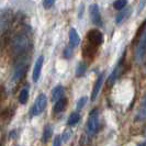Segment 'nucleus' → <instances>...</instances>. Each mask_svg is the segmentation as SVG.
<instances>
[{
	"label": "nucleus",
	"mask_w": 146,
	"mask_h": 146,
	"mask_svg": "<svg viewBox=\"0 0 146 146\" xmlns=\"http://www.w3.org/2000/svg\"><path fill=\"white\" fill-rule=\"evenodd\" d=\"M131 8H126V9H123L119 15H117V18H115V20H117V23H121V22L125 21L130 15H131Z\"/></svg>",
	"instance_id": "4468645a"
},
{
	"label": "nucleus",
	"mask_w": 146,
	"mask_h": 146,
	"mask_svg": "<svg viewBox=\"0 0 146 146\" xmlns=\"http://www.w3.org/2000/svg\"><path fill=\"white\" fill-rule=\"evenodd\" d=\"M11 20H12V13H11L10 10L3 11L1 13V29H2V32L8 29L9 23L11 22Z\"/></svg>",
	"instance_id": "9b49d317"
},
{
	"label": "nucleus",
	"mask_w": 146,
	"mask_h": 146,
	"mask_svg": "<svg viewBox=\"0 0 146 146\" xmlns=\"http://www.w3.org/2000/svg\"><path fill=\"white\" fill-rule=\"evenodd\" d=\"M56 0H43V7L45 9H50L52 8V6L55 3Z\"/></svg>",
	"instance_id": "5701e85b"
},
{
	"label": "nucleus",
	"mask_w": 146,
	"mask_h": 146,
	"mask_svg": "<svg viewBox=\"0 0 146 146\" xmlns=\"http://www.w3.org/2000/svg\"><path fill=\"white\" fill-rule=\"evenodd\" d=\"M72 55H73V46H67L64 51V57L69 58V57H72Z\"/></svg>",
	"instance_id": "4be33fe9"
},
{
	"label": "nucleus",
	"mask_w": 146,
	"mask_h": 146,
	"mask_svg": "<svg viewBox=\"0 0 146 146\" xmlns=\"http://www.w3.org/2000/svg\"><path fill=\"white\" fill-rule=\"evenodd\" d=\"M52 133H53L52 126H50V125H46V126H45V129H44V131H43V137H42V141H43L44 143H46L48 139H51Z\"/></svg>",
	"instance_id": "6ab92c4d"
},
{
	"label": "nucleus",
	"mask_w": 146,
	"mask_h": 146,
	"mask_svg": "<svg viewBox=\"0 0 146 146\" xmlns=\"http://www.w3.org/2000/svg\"><path fill=\"white\" fill-rule=\"evenodd\" d=\"M62 142H63L62 136H60V135H57V136H55V139H54L53 146H62Z\"/></svg>",
	"instance_id": "b1692460"
},
{
	"label": "nucleus",
	"mask_w": 146,
	"mask_h": 146,
	"mask_svg": "<svg viewBox=\"0 0 146 146\" xmlns=\"http://www.w3.org/2000/svg\"><path fill=\"white\" fill-rule=\"evenodd\" d=\"M46 103H47V98H46V95L45 94H41L36 97L35 101L33 103L32 108H31V114L32 115H38L43 112V110L45 109L46 107Z\"/></svg>",
	"instance_id": "39448f33"
},
{
	"label": "nucleus",
	"mask_w": 146,
	"mask_h": 146,
	"mask_svg": "<svg viewBox=\"0 0 146 146\" xmlns=\"http://www.w3.org/2000/svg\"><path fill=\"white\" fill-rule=\"evenodd\" d=\"M70 134H72V132L69 131V130H67V131L62 135V139H63V142H67L68 139L70 137Z\"/></svg>",
	"instance_id": "393cba45"
},
{
	"label": "nucleus",
	"mask_w": 146,
	"mask_h": 146,
	"mask_svg": "<svg viewBox=\"0 0 146 146\" xmlns=\"http://www.w3.org/2000/svg\"><path fill=\"white\" fill-rule=\"evenodd\" d=\"M69 42H70V45L75 47V46H77L79 42H80V37H79V34L77 33V31L75 29H70L69 31Z\"/></svg>",
	"instance_id": "ddd939ff"
},
{
	"label": "nucleus",
	"mask_w": 146,
	"mask_h": 146,
	"mask_svg": "<svg viewBox=\"0 0 146 146\" xmlns=\"http://www.w3.org/2000/svg\"><path fill=\"white\" fill-rule=\"evenodd\" d=\"M86 102H87V97H82V98H80V99L78 100L77 104H76V108H77V110L82 109V108H84V106L86 104Z\"/></svg>",
	"instance_id": "412c9836"
},
{
	"label": "nucleus",
	"mask_w": 146,
	"mask_h": 146,
	"mask_svg": "<svg viewBox=\"0 0 146 146\" xmlns=\"http://www.w3.org/2000/svg\"><path fill=\"white\" fill-rule=\"evenodd\" d=\"M28 65H29V59L25 60L24 56L18 59L15 69H13V73H12V81H19L21 79L28 69Z\"/></svg>",
	"instance_id": "7ed1b4c3"
},
{
	"label": "nucleus",
	"mask_w": 146,
	"mask_h": 146,
	"mask_svg": "<svg viewBox=\"0 0 146 146\" xmlns=\"http://www.w3.org/2000/svg\"><path fill=\"white\" fill-rule=\"evenodd\" d=\"M126 5H127V0H117L114 2L113 7H114V9H117V10H123Z\"/></svg>",
	"instance_id": "aec40b11"
},
{
	"label": "nucleus",
	"mask_w": 146,
	"mask_h": 146,
	"mask_svg": "<svg viewBox=\"0 0 146 146\" xmlns=\"http://www.w3.org/2000/svg\"><path fill=\"white\" fill-rule=\"evenodd\" d=\"M28 99H29V88L25 87L22 89L20 95H19V102L21 104H25Z\"/></svg>",
	"instance_id": "2eb2a0df"
},
{
	"label": "nucleus",
	"mask_w": 146,
	"mask_h": 146,
	"mask_svg": "<svg viewBox=\"0 0 146 146\" xmlns=\"http://www.w3.org/2000/svg\"><path fill=\"white\" fill-rule=\"evenodd\" d=\"M63 95H64V88H63V86H56L52 90L51 98L53 101L57 102L58 100H60L63 98Z\"/></svg>",
	"instance_id": "f8f14e48"
},
{
	"label": "nucleus",
	"mask_w": 146,
	"mask_h": 146,
	"mask_svg": "<svg viewBox=\"0 0 146 146\" xmlns=\"http://www.w3.org/2000/svg\"><path fill=\"white\" fill-rule=\"evenodd\" d=\"M89 15H90L91 21L95 25H97V27L102 25V19H101V15H100V10H99V6L97 3H92L89 7Z\"/></svg>",
	"instance_id": "423d86ee"
},
{
	"label": "nucleus",
	"mask_w": 146,
	"mask_h": 146,
	"mask_svg": "<svg viewBox=\"0 0 146 146\" xmlns=\"http://www.w3.org/2000/svg\"><path fill=\"white\" fill-rule=\"evenodd\" d=\"M103 80H104V74H100L99 77L97 78L95 85H94V88H92V91H91V101H95L96 98L99 95V91L102 87Z\"/></svg>",
	"instance_id": "1a4fd4ad"
},
{
	"label": "nucleus",
	"mask_w": 146,
	"mask_h": 146,
	"mask_svg": "<svg viewBox=\"0 0 146 146\" xmlns=\"http://www.w3.org/2000/svg\"><path fill=\"white\" fill-rule=\"evenodd\" d=\"M86 69H87V64L85 62H80L77 65V67H76V76L77 77H81L82 75H85Z\"/></svg>",
	"instance_id": "f3484780"
},
{
	"label": "nucleus",
	"mask_w": 146,
	"mask_h": 146,
	"mask_svg": "<svg viewBox=\"0 0 146 146\" xmlns=\"http://www.w3.org/2000/svg\"><path fill=\"white\" fill-rule=\"evenodd\" d=\"M146 55V29L141 32L139 37V41L137 44L135 46V50H134V58L135 62L139 64L143 62V59Z\"/></svg>",
	"instance_id": "f03ea898"
},
{
	"label": "nucleus",
	"mask_w": 146,
	"mask_h": 146,
	"mask_svg": "<svg viewBox=\"0 0 146 146\" xmlns=\"http://www.w3.org/2000/svg\"><path fill=\"white\" fill-rule=\"evenodd\" d=\"M136 119L139 120V121L146 119V94L142 98V100H141L139 107V109H137V113H136Z\"/></svg>",
	"instance_id": "9d476101"
},
{
	"label": "nucleus",
	"mask_w": 146,
	"mask_h": 146,
	"mask_svg": "<svg viewBox=\"0 0 146 146\" xmlns=\"http://www.w3.org/2000/svg\"><path fill=\"white\" fill-rule=\"evenodd\" d=\"M66 104H67V99H66V98H62L60 100H58L57 102L55 103L54 112L58 113V112H60V111H63V110L65 109Z\"/></svg>",
	"instance_id": "dca6fc26"
},
{
	"label": "nucleus",
	"mask_w": 146,
	"mask_h": 146,
	"mask_svg": "<svg viewBox=\"0 0 146 146\" xmlns=\"http://www.w3.org/2000/svg\"><path fill=\"white\" fill-rule=\"evenodd\" d=\"M99 126V110L92 109V111L89 113L87 123H86V130L89 134H92L97 131Z\"/></svg>",
	"instance_id": "20e7f679"
},
{
	"label": "nucleus",
	"mask_w": 146,
	"mask_h": 146,
	"mask_svg": "<svg viewBox=\"0 0 146 146\" xmlns=\"http://www.w3.org/2000/svg\"><path fill=\"white\" fill-rule=\"evenodd\" d=\"M87 38L88 41H89V43L97 47L98 45H100V44L102 43L103 35L99 30H91V31L88 32Z\"/></svg>",
	"instance_id": "0eeeda50"
},
{
	"label": "nucleus",
	"mask_w": 146,
	"mask_h": 146,
	"mask_svg": "<svg viewBox=\"0 0 146 146\" xmlns=\"http://www.w3.org/2000/svg\"><path fill=\"white\" fill-rule=\"evenodd\" d=\"M139 146H145L144 144H139Z\"/></svg>",
	"instance_id": "a878e982"
},
{
	"label": "nucleus",
	"mask_w": 146,
	"mask_h": 146,
	"mask_svg": "<svg viewBox=\"0 0 146 146\" xmlns=\"http://www.w3.org/2000/svg\"><path fill=\"white\" fill-rule=\"evenodd\" d=\"M145 73H146V64H145Z\"/></svg>",
	"instance_id": "bb28decb"
},
{
	"label": "nucleus",
	"mask_w": 146,
	"mask_h": 146,
	"mask_svg": "<svg viewBox=\"0 0 146 146\" xmlns=\"http://www.w3.org/2000/svg\"><path fill=\"white\" fill-rule=\"evenodd\" d=\"M31 46V40L25 33H18L10 42V48L13 55H20L27 52Z\"/></svg>",
	"instance_id": "f257e3e1"
},
{
	"label": "nucleus",
	"mask_w": 146,
	"mask_h": 146,
	"mask_svg": "<svg viewBox=\"0 0 146 146\" xmlns=\"http://www.w3.org/2000/svg\"><path fill=\"white\" fill-rule=\"evenodd\" d=\"M44 63V57L43 56H40L36 59L35 64H34V68H33V74H32V79L34 82H36L40 79V76H41V70H42V67H43Z\"/></svg>",
	"instance_id": "6e6552de"
},
{
	"label": "nucleus",
	"mask_w": 146,
	"mask_h": 146,
	"mask_svg": "<svg viewBox=\"0 0 146 146\" xmlns=\"http://www.w3.org/2000/svg\"><path fill=\"white\" fill-rule=\"evenodd\" d=\"M79 119H80V115H79L77 112H73V113L69 115V117H68L67 124L69 125V126H73V125H75V124H77V123H78Z\"/></svg>",
	"instance_id": "a211bd4d"
},
{
	"label": "nucleus",
	"mask_w": 146,
	"mask_h": 146,
	"mask_svg": "<svg viewBox=\"0 0 146 146\" xmlns=\"http://www.w3.org/2000/svg\"><path fill=\"white\" fill-rule=\"evenodd\" d=\"M144 145H145V146H146V142H145V143H144Z\"/></svg>",
	"instance_id": "cd10ccee"
}]
</instances>
